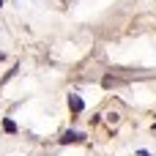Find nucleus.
Segmentation results:
<instances>
[{
	"label": "nucleus",
	"mask_w": 156,
	"mask_h": 156,
	"mask_svg": "<svg viewBox=\"0 0 156 156\" xmlns=\"http://www.w3.org/2000/svg\"><path fill=\"white\" fill-rule=\"evenodd\" d=\"M66 101H69V110H71L74 115H80V112L85 110V101H82L77 93H69V96H66Z\"/></svg>",
	"instance_id": "nucleus-1"
},
{
	"label": "nucleus",
	"mask_w": 156,
	"mask_h": 156,
	"mask_svg": "<svg viewBox=\"0 0 156 156\" xmlns=\"http://www.w3.org/2000/svg\"><path fill=\"white\" fill-rule=\"evenodd\" d=\"M82 140H85V134H82V132H66V134L60 137V143H63V145H69V143H82Z\"/></svg>",
	"instance_id": "nucleus-2"
},
{
	"label": "nucleus",
	"mask_w": 156,
	"mask_h": 156,
	"mask_svg": "<svg viewBox=\"0 0 156 156\" xmlns=\"http://www.w3.org/2000/svg\"><path fill=\"white\" fill-rule=\"evenodd\" d=\"M3 129H5L8 134H16V123H14V121H8V118L3 121Z\"/></svg>",
	"instance_id": "nucleus-3"
},
{
	"label": "nucleus",
	"mask_w": 156,
	"mask_h": 156,
	"mask_svg": "<svg viewBox=\"0 0 156 156\" xmlns=\"http://www.w3.org/2000/svg\"><path fill=\"white\" fill-rule=\"evenodd\" d=\"M121 85V80H115V77H104V88H118Z\"/></svg>",
	"instance_id": "nucleus-4"
},
{
	"label": "nucleus",
	"mask_w": 156,
	"mask_h": 156,
	"mask_svg": "<svg viewBox=\"0 0 156 156\" xmlns=\"http://www.w3.org/2000/svg\"><path fill=\"white\" fill-rule=\"evenodd\" d=\"M137 156H151V154H148V151H140V154H137Z\"/></svg>",
	"instance_id": "nucleus-5"
},
{
	"label": "nucleus",
	"mask_w": 156,
	"mask_h": 156,
	"mask_svg": "<svg viewBox=\"0 0 156 156\" xmlns=\"http://www.w3.org/2000/svg\"><path fill=\"white\" fill-rule=\"evenodd\" d=\"M3 60H5V52H0V63H3Z\"/></svg>",
	"instance_id": "nucleus-6"
}]
</instances>
